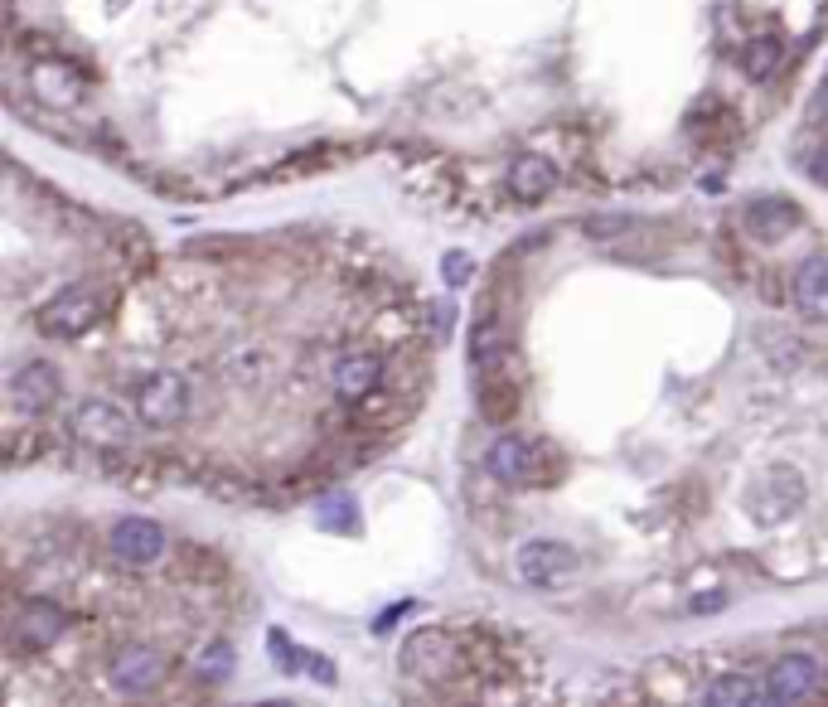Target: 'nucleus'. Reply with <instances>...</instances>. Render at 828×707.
I'll return each mask as SVG.
<instances>
[{"mask_svg":"<svg viewBox=\"0 0 828 707\" xmlns=\"http://www.w3.org/2000/svg\"><path fill=\"white\" fill-rule=\"evenodd\" d=\"M267 654H272V664H276L282 673H296V669H301V650H296L292 635H286L282 626L267 630Z\"/></svg>","mask_w":828,"mask_h":707,"instance_id":"nucleus-25","label":"nucleus"},{"mask_svg":"<svg viewBox=\"0 0 828 707\" xmlns=\"http://www.w3.org/2000/svg\"><path fill=\"white\" fill-rule=\"evenodd\" d=\"M320 518H325V528H335V534H354L359 528V504L349 494H335L320 504Z\"/></svg>","mask_w":828,"mask_h":707,"instance_id":"nucleus-24","label":"nucleus"},{"mask_svg":"<svg viewBox=\"0 0 828 707\" xmlns=\"http://www.w3.org/2000/svg\"><path fill=\"white\" fill-rule=\"evenodd\" d=\"M383 383V359L374 349H345L329 363V388L345 402H368Z\"/></svg>","mask_w":828,"mask_h":707,"instance_id":"nucleus-12","label":"nucleus"},{"mask_svg":"<svg viewBox=\"0 0 828 707\" xmlns=\"http://www.w3.org/2000/svg\"><path fill=\"white\" fill-rule=\"evenodd\" d=\"M804 509V480L800 471H790V465H775V471H765L761 480L747 490V514L755 518L761 528L771 524H785V518H794Z\"/></svg>","mask_w":828,"mask_h":707,"instance_id":"nucleus-5","label":"nucleus"},{"mask_svg":"<svg viewBox=\"0 0 828 707\" xmlns=\"http://www.w3.org/2000/svg\"><path fill=\"white\" fill-rule=\"evenodd\" d=\"M475 402H480L484 422H509L514 408H519V388L500 373H475Z\"/></svg>","mask_w":828,"mask_h":707,"instance_id":"nucleus-20","label":"nucleus"},{"mask_svg":"<svg viewBox=\"0 0 828 707\" xmlns=\"http://www.w3.org/2000/svg\"><path fill=\"white\" fill-rule=\"evenodd\" d=\"M25 78H29V92L54 112H68L88 98V78H82L78 64H68V59H35Z\"/></svg>","mask_w":828,"mask_h":707,"instance_id":"nucleus-8","label":"nucleus"},{"mask_svg":"<svg viewBox=\"0 0 828 707\" xmlns=\"http://www.w3.org/2000/svg\"><path fill=\"white\" fill-rule=\"evenodd\" d=\"M794 165H800L814 184H828V145H810V151H800L794 155Z\"/></svg>","mask_w":828,"mask_h":707,"instance_id":"nucleus-27","label":"nucleus"},{"mask_svg":"<svg viewBox=\"0 0 828 707\" xmlns=\"http://www.w3.org/2000/svg\"><path fill=\"white\" fill-rule=\"evenodd\" d=\"M780 64H785V39L775 35V29L747 39V49H741V68H747V78H755V82H765Z\"/></svg>","mask_w":828,"mask_h":707,"instance_id":"nucleus-21","label":"nucleus"},{"mask_svg":"<svg viewBox=\"0 0 828 707\" xmlns=\"http://www.w3.org/2000/svg\"><path fill=\"white\" fill-rule=\"evenodd\" d=\"M233 664H237L233 640H209L199 654H194V673H199V679H228Z\"/></svg>","mask_w":828,"mask_h":707,"instance_id":"nucleus-22","label":"nucleus"},{"mask_svg":"<svg viewBox=\"0 0 828 707\" xmlns=\"http://www.w3.org/2000/svg\"><path fill=\"white\" fill-rule=\"evenodd\" d=\"M228 373H233V378L243 383V388H257V383H262L267 373H272V359H267L262 349H237L233 359H228Z\"/></svg>","mask_w":828,"mask_h":707,"instance_id":"nucleus-23","label":"nucleus"},{"mask_svg":"<svg viewBox=\"0 0 828 707\" xmlns=\"http://www.w3.org/2000/svg\"><path fill=\"white\" fill-rule=\"evenodd\" d=\"M553 190H557V165L547 160V155H538V151L514 155V165H509V194L514 200L519 204H543Z\"/></svg>","mask_w":828,"mask_h":707,"instance_id":"nucleus-17","label":"nucleus"},{"mask_svg":"<svg viewBox=\"0 0 828 707\" xmlns=\"http://www.w3.org/2000/svg\"><path fill=\"white\" fill-rule=\"evenodd\" d=\"M257 707H292V703H257Z\"/></svg>","mask_w":828,"mask_h":707,"instance_id":"nucleus-30","label":"nucleus"},{"mask_svg":"<svg viewBox=\"0 0 828 707\" xmlns=\"http://www.w3.org/2000/svg\"><path fill=\"white\" fill-rule=\"evenodd\" d=\"M824 683V664L814 654H780V659L765 669V703L761 707H804L819 693Z\"/></svg>","mask_w":828,"mask_h":707,"instance_id":"nucleus-4","label":"nucleus"},{"mask_svg":"<svg viewBox=\"0 0 828 707\" xmlns=\"http://www.w3.org/2000/svg\"><path fill=\"white\" fill-rule=\"evenodd\" d=\"M102 320V291L98 286H64L39 306V330L49 339H78Z\"/></svg>","mask_w":828,"mask_h":707,"instance_id":"nucleus-2","label":"nucleus"},{"mask_svg":"<svg viewBox=\"0 0 828 707\" xmlns=\"http://www.w3.org/2000/svg\"><path fill=\"white\" fill-rule=\"evenodd\" d=\"M68 432H74V441L88 446V451H121V446H131V436H137V422H131V412L121 408V402L88 398L74 408Z\"/></svg>","mask_w":828,"mask_h":707,"instance_id":"nucleus-1","label":"nucleus"},{"mask_svg":"<svg viewBox=\"0 0 828 707\" xmlns=\"http://www.w3.org/2000/svg\"><path fill=\"white\" fill-rule=\"evenodd\" d=\"M514 563H519V577L528 587H557V581H567L582 567V553L572 543H562V538H528Z\"/></svg>","mask_w":828,"mask_h":707,"instance_id":"nucleus-7","label":"nucleus"},{"mask_svg":"<svg viewBox=\"0 0 828 707\" xmlns=\"http://www.w3.org/2000/svg\"><path fill=\"white\" fill-rule=\"evenodd\" d=\"M441 277H447V286H465L475 277V262L465 253H447L441 257Z\"/></svg>","mask_w":828,"mask_h":707,"instance_id":"nucleus-28","label":"nucleus"},{"mask_svg":"<svg viewBox=\"0 0 828 707\" xmlns=\"http://www.w3.org/2000/svg\"><path fill=\"white\" fill-rule=\"evenodd\" d=\"M741 228H747L755 243H780V237H790L800 228V209L785 194H761V200H751L741 209Z\"/></svg>","mask_w":828,"mask_h":707,"instance_id":"nucleus-13","label":"nucleus"},{"mask_svg":"<svg viewBox=\"0 0 828 707\" xmlns=\"http://www.w3.org/2000/svg\"><path fill=\"white\" fill-rule=\"evenodd\" d=\"M64 630H68V610L54 606L49 596L25 601V606H20V616H15V640L25 644V650H49V644L64 635Z\"/></svg>","mask_w":828,"mask_h":707,"instance_id":"nucleus-14","label":"nucleus"},{"mask_svg":"<svg viewBox=\"0 0 828 707\" xmlns=\"http://www.w3.org/2000/svg\"><path fill=\"white\" fill-rule=\"evenodd\" d=\"M484 475L500 485H533L538 480V446L519 432H500L484 451Z\"/></svg>","mask_w":828,"mask_h":707,"instance_id":"nucleus-10","label":"nucleus"},{"mask_svg":"<svg viewBox=\"0 0 828 707\" xmlns=\"http://www.w3.org/2000/svg\"><path fill=\"white\" fill-rule=\"evenodd\" d=\"M727 591H708L702 601H693V616H717V610H727Z\"/></svg>","mask_w":828,"mask_h":707,"instance_id":"nucleus-29","label":"nucleus"},{"mask_svg":"<svg viewBox=\"0 0 828 707\" xmlns=\"http://www.w3.org/2000/svg\"><path fill=\"white\" fill-rule=\"evenodd\" d=\"M761 703H765V679H755V673H717L698 698V707H761Z\"/></svg>","mask_w":828,"mask_h":707,"instance_id":"nucleus-19","label":"nucleus"},{"mask_svg":"<svg viewBox=\"0 0 828 707\" xmlns=\"http://www.w3.org/2000/svg\"><path fill=\"white\" fill-rule=\"evenodd\" d=\"M451 664H455V644L441 630H417V635H407V644H402V669L407 673L441 679V673H451Z\"/></svg>","mask_w":828,"mask_h":707,"instance_id":"nucleus-16","label":"nucleus"},{"mask_svg":"<svg viewBox=\"0 0 828 707\" xmlns=\"http://www.w3.org/2000/svg\"><path fill=\"white\" fill-rule=\"evenodd\" d=\"M131 402H137V417L146 426H180L190 417V383L174 369H155L137 383Z\"/></svg>","mask_w":828,"mask_h":707,"instance_id":"nucleus-3","label":"nucleus"},{"mask_svg":"<svg viewBox=\"0 0 828 707\" xmlns=\"http://www.w3.org/2000/svg\"><path fill=\"white\" fill-rule=\"evenodd\" d=\"M465 354H470L475 373H500L504 359H509V330L494 316H475L470 335H465Z\"/></svg>","mask_w":828,"mask_h":707,"instance_id":"nucleus-18","label":"nucleus"},{"mask_svg":"<svg viewBox=\"0 0 828 707\" xmlns=\"http://www.w3.org/2000/svg\"><path fill=\"white\" fill-rule=\"evenodd\" d=\"M107 679L121 698H146L165 679V654L151 650V644H121L107 664Z\"/></svg>","mask_w":828,"mask_h":707,"instance_id":"nucleus-6","label":"nucleus"},{"mask_svg":"<svg viewBox=\"0 0 828 707\" xmlns=\"http://www.w3.org/2000/svg\"><path fill=\"white\" fill-rule=\"evenodd\" d=\"M112 557L121 567H155L165 557V528L155 518H141V514H127L112 524V538H107Z\"/></svg>","mask_w":828,"mask_h":707,"instance_id":"nucleus-9","label":"nucleus"},{"mask_svg":"<svg viewBox=\"0 0 828 707\" xmlns=\"http://www.w3.org/2000/svg\"><path fill=\"white\" fill-rule=\"evenodd\" d=\"M301 669L320 683V689H335V683H339L335 659H329V654H320V650H301Z\"/></svg>","mask_w":828,"mask_h":707,"instance_id":"nucleus-26","label":"nucleus"},{"mask_svg":"<svg viewBox=\"0 0 828 707\" xmlns=\"http://www.w3.org/2000/svg\"><path fill=\"white\" fill-rule=\"evenodd\" d=\"M59 393H64V378H59V369L44 359H29L10 373V402H15V412H25V417L49 412L59 402Z\"/></svg>","mask_w":828,"mask_h":707,"instance_id":"nucleus-11","label":"nucleus"},{"mask_svg":"<svg viewBox=\"0 0 828 707\" xmlns=\"http://www.w3.org/2000/svg\"><path fill=\"white\" fill-rule=\"evenodd\" d=\"M790 300H794V310H800L804 320H828V257H804L800 267H794V277H790Z\"/></svg>","mask_w":828,"mask_h":707,"instance_id":"nucleus-15","label":"nucleus"}]
</instances>
